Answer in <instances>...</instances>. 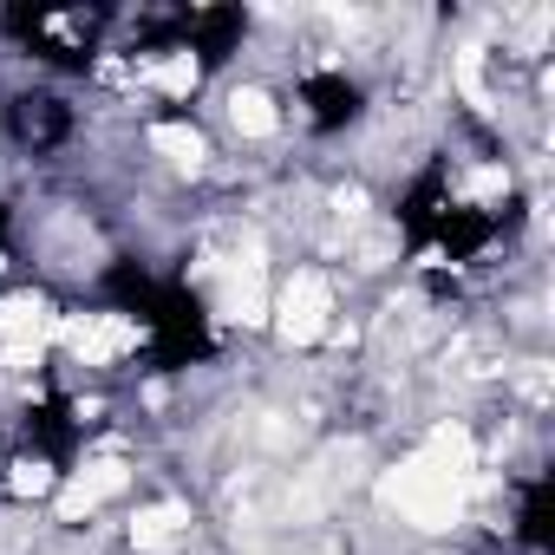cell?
Here are the masks:
<instances>
[{
	"label": "cell",
	"instance_id": "3957f363",
	"mask_svg": "<svg viewBox=\"0 0 555 555\" xmlns=\"http://www.w3.org/2000/svg\"><path fill=\"white\" fill-rule=\"evenodd\" d=\"M60 295L47 282H27V288H8L0 295V347H53V327H60Z\"/></svg>",
	"mask_w": 555,
	"mask_h": 555
},
{
	"label": "cell",
	"instance_id": "7a4b0ae2",
	"mask_svg": "<svg viewBox=\"0 0 555 555\" xmlns=\"http://www.w3.org/2000/svg\"><path fill=\"white\" fill-rule=\"evenodd\" d=\"M216 125L242 144V151H268V144H282L288 138V105H282V86H268V79H248V73H229L216 86Z\"/></svg>",
	"mask_w": 555,
	"mask_h": 555
},
{
	"label": "cell",
	"instance_id": "6da1fadb",
	"mask_svg": "<svg viewBox=\"0 0 555 555\" xmlns=\"http://www.w3.org/2000/svg\"><path fill=\"white\" fill-rule=\"evenodd\" d=\"M340 268H321V261H295L282 282L268 288V340L282 353H321L334 321L347 314L340 301Z\"/></svg>",
	"mask_w": 555,
	"mask_h": 555
}]
</instances>
